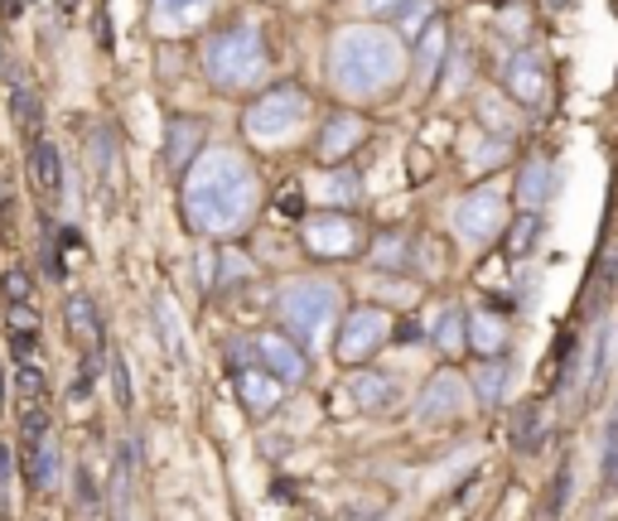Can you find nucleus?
Segmentation results:
<instances>
[{
    "label": "nucleus",
    "mask_w": 618,
    "mask_h": 521,
    "mask_svg": "<svg viewBox=\"0 0 618 521\" xmlns=\"http://www.w3.org/2000/svg\"><path fill=\"white\" fill-rule=\"evenodd\" d=\"M252 204H256V179L242 155L208 150L203 159H193L184 169V218H189L193 232H208V237L237 232L252 218Z\"/></svg>",
    "instance_id": "f257e3e1"
},
{
    "label": "nucleus",
    "mask_w": 618,
    "mask_h": 521,
    "mask_svg": "<svg viewBox=\"0 0 618 521\" xmlns=\"http://www.w3.org/2000/svg\"><path fill=\"white\" fill-rule=\"evenodd\" d=\"M401 73H406V49L383 24H348V30L334 34V49H328L334 87L353 92V97H373V92L397 83Z\"/></svg>",
    "instance_id": "f03ea898"
},
{
    "label": "nucleus",
    "mask_w": 618,
    "mask_h": 521,
    "mask_svg": "<svg viewBox=\"0 0 618 521\" xmlns=\"http://www.w3.org/2000/svg\"><path fill=\"white\" fill-rule=\"evenodd\" d=\"M203 69L222 92H242V87L261 83V73H266V44H261V30H252V24H232V30L213 34L208 49H203Z\"/></svg>",
    "instance_id": "7ed1b4c3"
},
{
    "label": "nucleus",
    "mask_w": 618,
    "mask_h": 521,
    "mask_svg": "<svg viewBox=\"0 0 618 521\" xmlns=\"http://www.w3.org/2000/svg\"><path fill=\"white\" fill-rule=\"evenodd\" d=\"M334 314H338V290L328 280H295V285L281 290V319L300 338V347H320Z\"/></svg>",
    "instance_id": "20e7f679"
},
{
    "label": "nucleus",
    "mask_w": 618,
    "mask_h": 521,
    "mask_svg": "<svg viewBox=\"0 0 618 521\" xmlns=\"http://www.w3.org/2000/svg\"><path fill=\"white\" fill-rule=\"evenodd\" d=\"M305 116H310V97H305V87L285 83V87L261 92V97H256L252 106H247L242 126H247V136L261 140V145H281V140H291L295 131L305 126Z\"/></svg>",
    "instance_id": "39448f33"
},
{
    "label": "nucleus",
    "mask_w": 618,
    "mask_h": 521,
    "mask_svg": "<svg viewBox=\"0 0 618 521\" xmlns=\"http://www.w3.org/2000/svg\"><path fill=\"white\" fill-rule=\"evenodd\" d=\"M497 227H503V189H493V184H479L454 204V232L464 242H489Z\"/></svg>",
    "instance_id": "423d86ee"
},
{
    "label": "nucleus",
    "mask_w": 618,
    "mask_h": 521,
    "mask_svg": "<svg viewBox=\"0 0 618 521\" xmlns=\"http://www.w3.org/2000/svg\"><path fill=\"white\" fill-rule=\"evenodd\" d=\"M391 333V314L377 310V304H363L344 319V333H338V357L344 363H363V357L377 353V343H387Z\"/></svg>",
    "instance_id": "0eeeda50"
},
{
    "label": "nucleus",
    "mask_w": 618,
    "mask_h": 521,
    "mask_svg": "<svg viewBox=\"0 0 618 521\" xmlns=\"http://www.w3.org/2000/svg\"><path fill=\"white\" fill-rule=\"evenodd\" d=\"M305 247L314 257H353L358 251V227L348 218H338V212H320V218L305 222Z\"/></svg>",
    "instance_id": "6e6552de"
},
{
    "label": "nucleus",
    "mask_w": 618,
    "mask_h": 521,
    "mask_svg": "<svg viewBox=\"0 0 618 521\" xmlns=\"http://www.w3.org/2000/svg\"><path fill=\"white\" fill-rule=\"evenodd\" d=\"M252 353L261 357V367H266L271 377H281V382L305 377V347L291 343L285 333H261V338H252Z\"/></svg>",
    "instance_id": "1a4fd4ad"
},
{
    "label": "nucleus",
    "mask_w": 618,
    "mask_h": 521,
    "mask_svg": "<svg viewBox=\"0 0 618 521\" xmlns=\"http://www.w3.org/2000/svg\"><path fill=\"white\" fill-rule=\"evenodd\" d=\"M507 92L522 106H542L546 102V63L532 49H517L507 59Z\"/></svg>",
    "instance_id": "9d476101"
},
{
    "label": "nucleus",
    "mask_w": 618,
    "mask_h": 521,
    "mask_svg": "<svg viewBox=\"0 0 618 521\" xmlns=\"http://www.w3.org/2000/svg\"><path fill=\"white\" fill-rule=\"evenodd\" d=\"M459 410H464V382H459L454 372H440V377L426 386V396H420L416 416L420 420H450Z\"/></svg>",
    "instance_id": "9b49d317"
},
{
    "label": "nucleus",
    "mask_w": 618,
    "mask_h": 521,
    "mask_svg": "<svg viewBox=\"0 0 618 521\" xmlns=\"http://www.w3.org/2000/svg\"><path fill=\"white\" fill-rule=\"evenodd\" d=\"M237 396H242V406L252 410V416H271L275 406H281V377H271L266 367H242L237 372Z\"/></svg>",
    "instance_id": "f8f14e48"
},
{
    "label": "nucleus",
    "mask_w": 618,
    "mask_h": 521,
    "mask_svg": "<svg viewBox=\"0 0 618 521\" xmlns=\"http://www.w3.org/2000/svg\"><path fill=\"white\" fill-rule=\"evenodd\" d=\"M199 145H203V122H193V116H175L169 122V136H165V165L184 174L199 159Z\"/></svg>",
    "instance_id": "ddd939ff"
},
{
    "label": "nucleus",
    "mask_w": 618,
    "mask_h": 521,
    "mask_svg": "<svg viewBox=\"0 0 618 521\" xmlns=\"http://www.w3.org/2000/svg\"><path fill=\"white\" fill-rule=\"evenodd\" d=\"M63 319H69V338L83 347L87 357H102V314H97V304H92L87 295H73L69 310H63Z\"/></svg>",
    "instance_id": "4468645a"
},
{
    "label": "nucleus",
    "mask_w": 618,
    "mask_h": 521,
    "mask_svg": "<svg viewBox=\"0 0 618 521\" xmlns=\"http://www.w3.org/2000/svg\"><path fill=\"white\" fill-rule=\"evenodd\" d=\"M30 179L44 198H63V155L54 140H30Z\"/></svg>",
    "instance_id": "2eb2a0df"
},
{
    "label": "nucleus",
    "mask_w": 618,
    "mask_h": 521,
    "mask_svg": "<svg viewBox=\"0 0 618 521\" xmlns=\"http://www.w3.org/2000/svg\"><path fill=\"white\" fill-rule=\"evenodd\" d=\"M208 10H213V0H150V20L160 34H184L193 30Z\"/></svg>",
    "instance_id": "dca6fc26"
},
{
    "label": "nucleus",
    "mask_w": 618,
    "mask_h": 521,
    "mask_svg": "<svg viewBox=\"0 0 618 521\" xmlns=\"http://www.w3.org/2000/svg\"><path fill=\"white\" fill-rule=\"evenodd\" d=\"M363 140H367V122H363V116L338 112V116H328V126H324V136H320V155L324 159H338V155L358 150Z\"/></svg>",
    "instance_id": "f3484780"
},
{
    "label": "nucleus",
    "mask_w": 618,
    "mask_h": 521,
    "mask_svg": "<svg viewBox=\"0 0 618 521\" xmlns=\"http://www.w3.org/2000/svg\"><path fill=\"white\" fill-rule=\"evenodd\" d=\"M444 53H450V24L430 20L426 34H420V44H416V73H420V83H436Z\"/></svg>",
    "instance_id": "a211bd4d"
},
{
    "label": "nucleus",
    "mask_w": 618,
    "mask_h": 521,
    "mask_svg": "<svg viewBox=\"0 0 618 521\" xmlns=\"http://www.w3.org/2000/svg\"><path fill=\"white\" fill-rule=\"evenodd\" d=\"M20 463H24V473H30V488L44 492L49 483H54V473H59V449L49 445V439H24Z\"/></svg>",
    "instance_id": "6ab92c4d"
},
{
    "label": "nucleus",
    "mask_w": 618,
    "mask_h": 521,
    "mask_svg": "<svg viewBox=\"0 0 618 521\" xmlns=\"http://www.w3.org/2000/svg\"><path fill=\"white\" fill-rule=\"evenodd\" d=\"M155 324H160L165 353L175 357V363H184V357H189V343H184V324H179V310H175V300H169V295L155 300Z\"/></svg>",
    "instance_id": "aec40b11"
},
{
    "label": "nucleus",
    "mask_w": 618,
    "mask_h": 521,
    "mask_svg": "<svg viewBox=\"0 0 618 521\" xmlns=\"http://www.w3.org/2000/svg\"><path fill=\"white\" fill-rule=\"evenodd\" d=\"M348 396L358 400L363 410H383V406L397 400V386H391L387 377H377V372H358V377L348 382Z\"/></svg>",
    "instance_id": "412c9836"
},
{
    "label": "nucleus",
    "mask_w": 618,
    "mask_h": 521,
    "mask_svg": "<svg viewBox=\"0 0 618 521\" xmlns=\"http://www.w3.org/2000/svg\"><path fill=\"white\" fill-rule=\"evenodd\" d=\"M546 194H551V165L546 159H527V165H522V179H517V204L536 212V204H546Z\"/></svg>",
    "instance_id": "4be33fe9"
},
{
    "label": "nucleus",
    "mask_w": 618,
    "mask_h": 521,
    "mask_svg": "<svg viewBox=\"0 0 618 521\" xmlns=\"http://www.w3.org/2000/svg\"><path fill=\"white\" fill-rule=\"evenodd\" d=\"M469 343L479 347L483 357H497V353H503V343H507L503 319H493V314H473V324H469Z\"/></svg>",
    "instance_id": "5701e85b"
},
{
    "label": "nucleus",
    "mask_w": 618,
    "mask_h": 521,
    "mask_svg": "<svg viewBox=\"0 0 618 521\" xmlns=\"http://www.w3.org/2000/svg\"><path fill=\"white\" fill-rule=\"evenodd\" d=\"M614 275H618V257H614V251H604V257H599V265H595V275H589V295H585V304H580L585 314H595L599 304L609 300V285H614Z\"/></svg>",
    "instance_id": "b1692460"
},
{
    "label": "nucleus",
    "mask_w": 618,
    "mask_h": 521,
    "mask_svg": "<svg viewBox=\"0 0 618 521\" xmlns=\"http://www.w3.org/2000/svg\"><path fill=\"white\" fill-rule=\"evenodd\" d=\"M320 194H324V204H353V198H358V174H353L348 165H334L324 174Z\"/></svg>",
    "instance_id": "393cba45"
},
{
    "label": "nucleus",
    "mask_w": 618,
    "mask_h": 521,
    "mask_svg": "<svg viewBox=\"0 0 618 521\" xmlns=\"http://www.w3.org/2000/svg\"><path fill=\"white\" fill-rule=\"evenodd\" d=\"M473 392L483 396V406H497V396L507 392V363H483L473 372Z\"/></svg>",
    "instance_id": "a878e982"
},
{
    "label": "nucleus",
    "mask_w": 618,
    "mask_h": 521,
    "mask_svg": "<svg viewBox=\"0 0 618 521\" xmlns=\"http://www.w3.org/2000/svg\"><path fill=\"white\" fill-rule=\"evenodd\" d=\"M536 237H542V218H536V212H522L507 232V257H527L536 247Z\"/></svg>",
    "instance_id": "bb28decb"
},
{
    "label": "nucleus",
    "mask_w": 618,
    "mask_h": 521,
    "mask_svg": "<svg viewBox=\"0 0 618 521\" xmlns=\"http://www.w3.org/2000/svg\"><path fill=\"white\" fill-rule=\"evenodd\" d=\"M15 122L20 131L30 140H39V126H44V112H39V97H34V87H20L15 92Z\"/></svg>",
    "instance_id": "cd10ccee"
},
{
    "label": "nucleus",
    "mask_w": 618,
    "mask_h": 521,
    "mask_svg": "<svg viewBox=\"0 0 618 521\" xmlns=\"http://www.w3.org/2000/svg\"><path fill=\"white\" fill-rule=\"evenodd\" d=\"M15 396L24 406H34V400H44V372L34 363H15Z\"/></svg>",
    "instance_id": "c85d7f7f"
},
{
    "label": "nucleus",
    "mask_w": 618,
    "mask_h": 521,
    "mask_svg": "<svg viewBox=\"0 0 618 521\" xmlns=\"http://www.w3.org/2000/svg\"><path fill=\"white\" fill-rule=\"evenodd\" d=\"M609 343H614V333H609V329H599V338H595V357H589L585 392H599V382H604V367H609Z\"/></svg>",
    "instance_id": "c756f323"
},
{
    "label": "nucleus",
    "mask_w": 618,
    "mask_h": 521,
    "mask_svg": "<svg viewBox=\"0 0 618 521\" xmlns=\"http://www.w3.org/2000/svg\"><path fill=\"white\" fill-rule=\"evenodd\" d=\"M0 295H6V304H30L34 280L24 271H6V275H0Z\"/></svg>",
    "instance_id": "7c9ffc66"
},
{
    "label": "nucleus",
    "mask_w": 618,
    "mask_h": 521,
    "mask_svg": "<svg viewBox=\"0 0 618 521\" xmlns=\"http://www.w3.org/2000/svg\"><path fill=\"white\" fill-rule=\"evenodd\" d=\"M87 150H92V174H107V169H112V131H107V126L92 131Z\"/></svg>",
    "instance_id": "2f4dec72"
},
{
    "label": "nucleus",
    "mask_w": 618,
    "mask_h": 521,
    "mask_svg": "<svg viewBox=\"0 0 618 521\" xmlns=\"http://www.w3.org/2000/svg\"><path fill=\"white\" fill-rule=\"evenodd\" d=\"M604 488H618V416L609 420V439H604Z\"/></svg>",
    "instance_id": "473e14b6"
},
{
    "label": "nucleus",
    "mask_w": 618,
    "mask_h": 521,
    "mask_svg": "<svg viewBox=\"0 0 618 521\" xmlns=\"http://www.w3.org/2000/svg\"><path fill=\"white\" fill-rule=\"evenodd\" d=\"M436 338H440V347H444V353H454V347H459V338H464V314H459V310H450V314H444V324H440V333H436Z\"/></svg>",
    "instance_id": "72a5a7b5"
},
{
    "label": "nucleus",
    "mask_w": 618,
    "mask_h": 521,
    "mask_svg": "<svg viewBox=\"0 0 618 521\" xmlns=\"http://www.w3.org/2000/svg\"><path fill=\"white\" fill-rule=\"evenodd\" d=\"M44 430H49V416H44V406L34 400V406L20 416V435L24 439H44Z\"/></svg>",
    "instance_id": "f704fd0d"
},
{
    "label": "nucleus",
    "mask_w": 618,
    "mask_h": 521,
    "mask_svg": "<svg viewBox=\"0 0 618 521\" xmlns=\"http://www.w3.org/2000/svg\"><path fill=\"white\" fill-rule=\"evenodd\" d=\"M536 416H542V406H527V410H522V439H517L522 454H536V445H542V439H536Z\"/></svg>",
    "instance_id": "c9c22d12"
},
{
    "label": "nucleus",
    "mask_w": 618,
    "mask_h": 521,
    "mask_svg": "<svg viewBox=\"0 0 618 521\" xmlns=\"http://www.w3.org/2000/svg\"><path fill=\"white\" fill-rule=\"evenodd\" d=\"M401 257H406V247H401V237H397V232L383 237V242H377V251H373V261H377V265H401Z\"/></svg>",
    "instance_id": "e433bc0d"
},
{
    "label": "nucleus",
    "mask_w": 618,
    "mask_h": 521,
    "mask_svg": "<svg viewBox=\"0 0 618 521\" xmlns=\"http://www.w3.org/2000/svg\"><path fill=\"white\" fill-rule=\"evenodd\" d=\"M10 353H15V363H30L34 357V329H10Z\"/></svg>",
    "instance_id": "4c0bfd02"
},
{
    "label": "nucleus",
    "mask_w": 618,
    "mask_h": 521,
    "mask_svg": "<svg viewBox=\"0 0 618 521\" xmlns=\"http://www.w3.org/2000/svg\"><path fill=\"white\" fill-rule=\"evenodd\" d=\"M275 208H281L285 218H300V212H305V204H300V184H285L281 198H275Z\"/></svg>",
    "instance_id": "58836bf2"
},
{
    "label": "nucleus",
    "mask_w": 618,
    "mask_h": 521,
    "mask_svg": "<svg viewBox=\"0 0 618 521\" xmlns=\"http://www.w3.org/2000/svg\"><path fill=\"white\" fill-rule=\"evenodd\" d=\"M112 386H116V406H130V377H126V363H122V357L112 363Z\"/></svg>",
    "instance_id": "ea45409f"
},
{
    "label": "nucleus",
    "mask_w": 618,
    "mask_h": 521,
    "mask_svg": "<svg viewBox=\"0 0 618 521\" xmlns=\"http://www.w3.org/2000/svg\"><path fill=\"white\" fill-rule=\"evenodd\" d=\"M10 329H39V314L30 304H10Z\"/></svg>",
    "instance_id": "a19ab883"
},
{
    "label": "nucleus",
    "mask_w": 618,
    "mask_h": 521,
    "mask_svg": "<svg viewBox=\"0 0 618 521\" xmlns=\"http://www.w3.org/2000/svg\"><path fill=\"white\" fill-rule=\"evenodd\" d=\"M406 6H411V0H367V10H373V15H401Z\"/></svg>",
    "instance_id": "79ce46f5"
},
{
    "label": "nucleus",
    "mask_w": 618,
    "mask_h": 521,
    "mask_svg": "<svg viewBox=\"0 0 618 521\" xmlns=\"http://www.w3.org/2000/svg\"><path fill=\"white\" fill-rule=\"evenodd\" d=\"M77 498H83V507L97 502V488H92V473L87 469H77Z\"/></svg>",
    "instance_id": "37998d69"
},
{
    "label": "nucleus",
    "mask_w": 618,
    "mask_h": 521,
    "mask_svg": "<svg viewBox=\"0 0 618 521\" xmlns=\"http://www.w3.org/2000/svg\"><path fill=\"white\" fill-rule=\"evenodd\" d=\"M6 208H10V189H6V184H0V232L10 237V218H6Z\"/></svg>",
    "instance_id": "c03bdc74"
},
{
    "label": "nucleus",
    "mask_w": 618,
    "mask_h": 521,
    "mask_svg": "<svg viewBox=\"0 0 618 521\" xmlns=\"http://www.w3.org/2000/svg\"><path fill=\"white\" fill-rule=\"evenodd\" d=\"M6 483H10V449L0 445V488H6Z\"/></svg>",
    "instance_id": "a18cd8bd"
},
{
    "label": "nucleus",
    "mask_w": 618,
    "mask_h": 521,
    "mask_svg": "<svg viewBox=\"0 0 618 521\" xmlns=\"http://www.w3.org/2000/svg\"><path fill=\"white\" fill-rule=\"evenodd\" d=\"M0 406H6V382H0Z\"/></svg>",
    "instance_id": "49530a36"
}]
</instances>
